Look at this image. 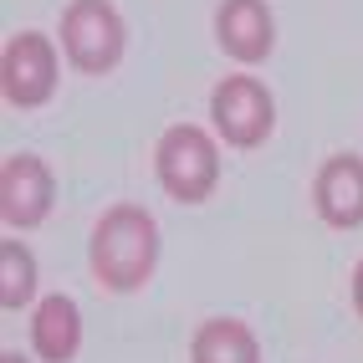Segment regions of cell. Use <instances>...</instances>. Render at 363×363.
I'll return each mask as SVG.
<instances>
[{"mask_svg": "<svg viewBox=\"0 0 363 363\" xmlns=\"http://www.w3.org/2000/svg\"><path fill=\"white\" fill-rule=\"evenodd\" d=\"M36 292V261L21 240L0 246V307H26Z\"/></svg>", "mask_w": 363, "mask_h": 363, "instance_id": "obj_11", "label": "cell"}, {"mask_svg": "<svg viewBox=\"0 0 363 363\" xmlns=\"http://www.w3.org/2000/svg\"><path fill=\"white\" fill-rule=\"evenodd\" d=\"M0 87L16 108H36L52 98L57 87V52L41 31H21L6 46V62H0Z\"/></svg>", "mask_w": 363, "mask_h": 363, "instance_id": "obj_5", "label": "cell"}, {"mask_svg": "<svg viewBox=\"0 0 363 363\" xmlns=\"http://www.w3.org/2000/svg\"><path fill=\"white\" fill-rule=\"evenodd\" d=\"M31 343H36V353L46 363H67L72 353H77V343H82V312H77V302L62 297V292L41 297L36 318H31Z\"/></svg>", "mask_w": 363, "mask_h": 363, "instance_id": "obj_9", "label": "cell"}, {"mask_svg": "<svg viewBox=\"0 0 363 363\" xmlns=\"http://www.w3.org/2000/svg\"><path fill=\"white\" fill-rule=\"evenodd\" d=\"M159 261V225L138 205H113L92 230V272L113 292H138Z\"/></svg>", "mask_w": 363, "mask_h": 363, "instance_id": "obj_1", "label": "cell"}, {"mask_svg": "<svg viewBox=\"0 0 363 363\" xmlns=\"http://www.w3.org/2000/svg\"><path fill=\"white\" fill-rule=\"evenodd\" d=\"M312 200L328 225L348 230L363 220V159L358 154H333L318 169V184H312Z\"/></svg>", "mask_w": 363, "mask_h": 363, "instance_id": "obj_7", "label": "cell"}, {"mask_svg": "<svg viewBox=\"0 0 363 363\" xmlns=\"http://www.w3.org/2000/svg\"><path fill=\"white\" fill-rule=\"evenodd\" d=\"M62 46L82 72H108L123 57V21L108 0H72L62 16Z\"/></svg>", "mask_w": 363, "mask_h": 363, "instance_id": "obj_3", "label": "cell"}, {"mask_svg": "<svg viewBox=\"0 0 363 363\" xmlns=\"http://www.w3.org/2000/svg\"><path fill=\"white\" fill-rule=\"evenodd\" d=\"M0 363H26V358H21V353H6V358H0Z\"/></svg>", "mask_w": 363, "mask_h": 363, "instance_id": "obj_13", "label": "cell"}, {"mask_svg": "<svg viewBox=\"0 0 363 363\" xmlns=\"http://www.w3.org/2000/svg\"><path fill=\"white\" fill-rule=\"evenodd\" d=\"M215 31H220V46L235 62H261L272 52V11H266V0H225L220 16H215Z\"/></svg>", "mask_w": 363, "mask_h": 363, "instance_id": "obj_8", "label": "cell"}, {"mask_svg": "<svg viewBox=\"0 0 363 363\" xmlns=\"http://www.w3.org/2000/svg\"><path fill=\"white\" fill-rule=\"evenodd\" d=\"M189 363H261V348L246 323L235 318H210L195 343H189Z\"/></svg>", "mask_w": 363, "mask_h": 363, "instance_id": "obj_10", "label": "cell"}, {"mask_svg": "<svg viewBox=\"0 0 363 363\" xmlns=\"http://www.w3.org/2000/svg\"><path fill=\"white\" fill-rule=\"evenodd\" d=\"M353 302H358V312H363V261H358V272H353Z\"/></svg>", "mask_w": 363, "mask_h": 363, "instance_id": "obj_12", "label": "cell"}, {"mask_svg": "<svg viewBox=\"0 0 363 363\" xmlns=\"http://www.w3.org/2000/svg\"><path fill=\"white\" fill-rule=\"evenodd\" d=\"M210 113H215L220 138L235 143V149H256V143H266V133H272V123H277L272 92H266L256 77H225L220 87H215Z\"/></svg>", "mask_w": 363, "mask_h": 363, "instance_id": "obj_4", "label": "cell"}, {"mask_svg": "<svg viewBox=\"0 0 363 363\" xmlns=\"http://www.w3.org/2000/svg\"><path fill=\"white\" fill-rule=\"evenodd\" d=\"M0 215L11 225H41L52 215V169L31 154H16L0 169Z\"/></svg>", "mask_w": 363, "mask_h": 363, "instance_id": "obj_6", "label": "cell"}, {"mask_svg": "<svg viewBox=\"0 0 363 363\" xmlns=\"http://www.w3.org/2000/svg\"><path fill=\"white\" fill-rule=\"evenodd\" d=\"M154 169H159V184L169 189L174 200L195 205L205 200L215 179H220V159H215V143L205 138V128L195 123H179L159 138V154H154Z\"/></svg>", "mask_w": 363, "mask_h": 363, "instance_id": "obj_2", "label": "cell"}]
</instances>
